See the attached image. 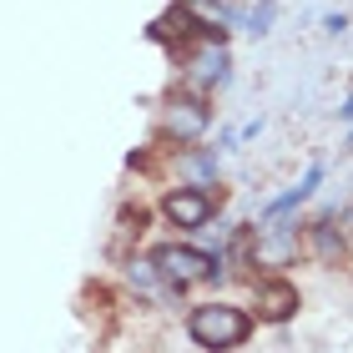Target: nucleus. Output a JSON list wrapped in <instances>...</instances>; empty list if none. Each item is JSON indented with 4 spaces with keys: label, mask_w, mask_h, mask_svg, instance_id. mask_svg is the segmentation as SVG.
<instances>
[{
    "label": "nucleus",
    "mask_w": 353,
    "mask_h": 353,
    "mask_svg": "<svg viewBox=\"0 0 353 353\" xmlns=\"http://www.w3.org/2000/svg\"><path fill=\"white\" fill-rule=\"evenodd\" d=\"M187 333L197 348H212V353H228L237 343H248L252 333V318L243 308H232V303H202V308L187 313Z\"/></svg>",
    "instance_id": "f257e3e1"
},
{
    "label": "nucleus",
    "mask_w": 353,
    "mask_h": 353,
    "mask_svg": "<svg viewBox=\"0 0 353 353\" xmlns=\"http://www.w3.org/2000/svg\"><path fill=\"white\" fill-rule=\"evenodd\" d=\"M152 263H157V272H162L167 288H192V283H207V278L222 272V258H212V252H202V248H187V243L157 248Z\"/></svg>",
    "instance_id": "f03ea898"
},
{
    "label": "nucleus",
    "mask_w": 353,
    "mask_h": 353,
    "mask_svg": "<svg viewBox=\"0 0 353 353\" xmlns=\"http://www.w3.org/2000/svg\"><path fill=\"white\" fill-rule=\"evenodd\" d=\"M212 212H217V202H212L207 187H176V192H167V202H162V217L172 222V228H182V232L207 228Z\"/></svg>",
    "instance_id": "7ed1b4c3"
},
{
    "label": "nucleus",
    "mask_w": 353,
    "mask_h": 353,
    "mask_svg": "<svg viewBox=\"0 0 353 353\" xmlns=\"http://www.w3.org/2000/svg\"><path fill=\"white\" fill-rule=\"evenodd\" d=\"M207 126H212V106H207L202 96H172L167 101V137L197 141Z\"/></svg>",
    "instance_id": "20e7f679"
},
{
    "label": "nucleus",
    "mask_w": 353,
    "mask_h": 353,
    "mask_svg": "<svg viewBox=\"0 0 353 353\" xmlns=\"http://www.w3.org/2000/svg\"><path fill=\"white\" fill-rule=\"evenodd\" d=\"M187 66H192V81H197V86H228V76H232L228 41H202L197 51L187 56Z\"/></svg>",
    "instance_id": "39448f33"
},
{
    "label": "nucleus",
    "mask_w": 353,
    "mask_h": 353,
    "mask_svg": "<svg viewBox=\"0 0 353 353\" xmlns=\"http://www.w3.org/2000/svg\"><path fill=\"white\" fill-rule=\"evenodd\" d=\"M298 283H288V278H268L258 283V318H268V323H288V318L298 313Z\"/></svg>",
    "instance_id": "423d86ee"
},
{
    "label": "nucleus",
    "mask_w": 353,
    "mask_h": 353,
    "mask_svg": "<svg viewBox=\"0 0 353 353\" xmlns=\"http://www.w3.org/2000/svg\"><path fill=\"white\" fill-rule=\"evenodd\" d=\"M318 187H323V162H313L308 172H303V182H298V187H288L283 197H272V202L263 207V222H278V217H288V212H293L298 202H308Z\"/></svg>",
    "instance_id": "0eeeda50"
},
{
    "label": "nucleus",
    "mask_w": 353,
    "mask_h": 353,
    "mask_svg": "<svg viewBox=\"0 0 353 353\" xmlns=\"http://www.w3.org/2000/svg\"><path fill=\"white\" fill-rule=\"evenodd\" d=\"M313 248H318V258H323V263H339L343 258V237H333L328 222H318V228H313Z\"/></svg>",
    "instance_id": "6e6552de"
},
{
    "label": "nucleus",
    "mask_w": 353,
    "mask_h": 353,
    "mask_svg": "<svg viewBox=\"0 0 353 353\" xmlns=\"http://www.w3.org/2000/svg\"><path fill=\"white\" fill-rule=\"evenodd\" d=\"M272 10H278V0H263V6L248 15V30H252V36H268V30H272Z\"/></svg>",
    "instance_id": "1a4fd4ad"
},
{
    "label": "nucleus",
    "mask_w": 353,
    "mask_h": 353,
    "mask_svg": "<svg viewBox=\"0 0 353 353\" xmlns=\"http://www.w3.org/2000/svg\"><path fill=\"white\" fill-rule=\"evenodd\" d=\"M187 167H192V176H217V152H197V157H187Z\"/></svg>",
    "instance_id": "9d476101"
},
{
    "label": "nucleus",
    "mask_w": 353,
    "mask_h": 353,
    "mask_svg": "<svg viewBox=\"0 0 353 353\" xmlns=\"http://www.w3.org/2000/svg\"><path fill=\"white\" fill-rule=\"evenodd\" d=\"M121 222H126V232H141V228H147V212H141V207H137V212L126 207V212H121Z\"/></svg>",
    "instance_id": "9b49d317"
},
{
    "label": "nucleus",
    "mask_w": 353,
    "mask_h": 353,
    "mask_svg": "<svg viewBox=\"0 0 353 353\" xmlns=\"http://www.w3.org/2000/svg\"><path fill=\"white\" fill-rule=\"evenodd\" d=\"M323 30H328V36H343V30H348V15H343V10H339V15H328Z\"/></svg>",
    "instance_id": "f8f14e48"
},
{
    "label": "nucleus",
    "mask_w": 353,
    "mask_h": 353,
    "mask_svg": "<svg viewBox=\"0 0 353 353\" xmlns=\"http://www.w3.org/2000/svg\"><path fill=\"white\" fill-rule=\"evenodd\" d=\"M339 121H353V96H348V101L339 106Z\"/></svg>",
    "instance_id": "ddd939ff"
}]
</instances>
